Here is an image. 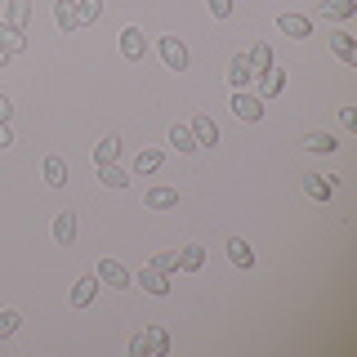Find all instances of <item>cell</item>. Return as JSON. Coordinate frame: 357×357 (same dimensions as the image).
I'll use <instances>...</instances> for the list:
<instances>
[{"label":"cell","mask_w":357,"mask_h":357,"mask_svg":"<svg viewBox=\"0 0 357 357\" xmlns=\"http://www.w3.org/2000/svg\"><path fill=\"white\" fill-rule=\"evenodd\" d=\"M139 286L148 290V295H156V299H161V295H170V277H165L161 268H152V264H143V273H139Z\"/></svg>","instance_id":"3"},{"label":"cell","mask_w":357,"mask_h":357,"mask_svg":"<svg viewBox=\"0 0 357 357\" xmlns=\"http://www.w3.org/2000/svg\"><path fill=\"white\" fill-rule=\"evenodd\" d=\"M304 192H308L312 201H331V197H335V183H331L326 174H308V178H304Z\"/></svg>","instance_id":"17"},{"label":"cell","mask_w":357,"mask_h":357,"mask_svg":"<svg viewBox=\"0 0 357 357\" xmlns=\"http://www.w3.org/2000/svg\"><path fill=\"white\" fill-rule=\"evenodd\" d=\"M206 9H210L215 18H228V14H232V0H206Z\"/></svg>","instance_id":"32"},{"label":"cell","mask_w":357,"mask_h":357,"mask_svg":"<svg viewBox=\"0 0 357 357\" xmlns=\"http://www.w3.org/2000/svg\"><path fill=\"white\" fill-rule=\"evenodd\" d=\"M161 165H165V152H156V148H143L134 156V174H156Z\"/></svg>","instance_id":"15"},{"label":"cell","mask_w":357,"mask_h":357,"mask_svg":"<svg viewBox=\"0 0 357 357\" xmlns=\"http://www.w3.org/2000/svg\"><path fill=\"white\" fill-rule=\"evenodd\" d=\"M304 148H308V152H335L340 143H335L331 134H308V139H304Z\"/></svg>","instance_id":"29"},{"label":"cell","mask_w":357,"mask_h":357,"mask_svg":"<svg viewBox=\"0 0 357 357\" xmlns=\"http://www.w3.org/2000/svg\"><path fill=\"white\" fill-rule=\"evenodd\" d=\"M245 59H250L255 76H259V72H268V67H273V50H268L264 40H255V45H250V54H245Z\"/></svg>","instance_id":"25"},{"label":"cell","mask_w":357,"mask_h":357,"mask_svg":"<svg viewBox=\"0 0 357 357\" xmlns=\"http://www.w3.org/2000/svg\"><path fill=\"white\" fill-rule=\"evenodd\" d=\"M143 206H148V210H174L178 206V192H174V188H148Z\"/></svg>","instance_id":"12"},{"label":"cell","mask_w":357,"mask_h":357,"mask_svg":"<svg viewBox=\"0 0 357 357\" xmlns=\"http://www.w3.org/2000/svg\"><path fill=\"white\" fill-rule=\"evenodd\" d=\"M228 259L237 264V268H255V250H250V241H245V237H228Z\"/></svg>","instance_id":"14"},{"label":"cell","mask_w":357,"mask_h":357,"mask_svg":"<svg viewBox=\"0 0 357 357\" xmlns=\"http://www.w3.org/2000/svg\"><path fill=\"white\" fill-rule=\"evenodd\" d=\"M98 282H103V286H130V273H126V264H116V259H103V264H98Z\"/></svg>","instance_id":"6"},{"label":"cell","mask_w":357,"mask_h":357,"mask_svg":"<svg viewBox=\"0 0 357 357\" xmlns=\"http://www.w3.org/2000/svg\"><path fill=\"white\" fill-rule=\"evenodd\" d=\"M357 14V0H321V18L331 22H349Z\"/></svg>","instance_id":"9"},{"label":"cell","mask_w":357,"mask_h":357,"mask_svg":"<svg viewBox=\"0 0 357 357\" xmlns=\"http://www.w3.org/2000/svg\"><path fill=\"white\" fill-rule=\"evenodd\" d=\"M98 286H103V282H98V273H94V277H81V282L72 286V308H85V304H94Z\"/></svg>","instance_id":"7"},{"label":"cell","mask_w":357,"mask_h":357,"mask_svg":"<svg viewBox=\"0 0 357 357\" xmlns=\"http://www.w3.org/2000/svg\"><path fill=\"white\" fill-rule=\"evenodd\" d=\"M130 357H148V335H134L130 340Z\"/></svg>","instance_id":"33"},{"label":"cell","mask_w":357,"mask_h":357,"mask_svg":"<svg viewBox=\"0 0 357 357\" xmlns=\"http://www.w3.org/2000/svg\"><path fill=\"white\" fill-rule=\"evenodd\" d=\"M116 156H121V139H112V134H107L103 143H94V161L98 165H112Z\"/></svg>","instance_id":"27"},{"label":"cell","mask_w":357,"mask_h":357,"mask_svg":"<svg viewBox=\"0 0 357 357\" xmlns=\"http://www.w3.org/2000/svg\"><path fill=\"white\" fill-rule=\"evenodd\" d=\"M161 59H165V67H170V72H183V67H188L183 40H178V36H161Z\"/></svg>","instance_id":"2"},{"label":"cell","mask_w":357,"mask_h":357,"mask_svg":"<svg viewBox=\"0 0 357 357\" xmlns=\"http://www.w3.org/2000/svg\"><path fill=\"white\" fill-rule=\"evenodd\" d=\"M27 18H31V0H9V9H5V22L9 27H27Z\"/></svg>","instance_id":"22"},{"label":"cell","mask_w":357,"mask_h":357,"mask_svg":"<svg viewBox=\"0 0 357 357\" xmlns=\"http://www.w3.org/2000/svg\"><path fill=\"white\" fill-rule=\"evenodd\" d=\"M232 112H237L241 121H259V116H264V98H259V94H245V89H237V94H232Z\"/></svg>","instance_id":"1"},{"label":"cell","mask_w":357,"mask_h":357,"mask_svg":"<svg viewBox=\"0 0 357 357\" xmlns=\"http://www.w3.org/2000/svg\"><path fill=\"white\" fill-rule=\"evenodd\" d=\"M286 89V72L282 67H268V72H259V98H273Z\"/></svg>","instance_id":"10"},{"label":"cell","mask_w":357,"mask_h":357,"mask_svg":"<svg viewBox=\"0 0 357 357\" xmlns=\"http://www.w3.org/2000/svg\"><path fill=\"white\" fill-rule=\"evenodd\" d=\"M277 27H282L286 36H295V40H304V36H312V22H308L304 14H282V18H277Z\"/></svg>","instance_id":"11"},{"label":"cell","mask_w":357,"mask_h":357,"mask_svg":"<svg viewBox=\"0 0 357 357\" xmlns=\"http://www.w3.org/2000/svg\"><path fill=\"white\" fill-rule=\"evenodd\" d=\"M228 81H232V89H245L255 81V67H250V59L245 54H232V63H228Z\"/></svg>","instance_id":"4"},{"label":"cell","mask_w":357,"mask_h":357,"mask_svg":"<svg viewBox=\"0 0 357 357\" xmlns=\"http://www.w3.org/2000/svg\"><path fill=\"white\" fill-rule=\"evenodd\" d=\"M45 183H50V188L67 183V161H63V156H45Z\"/></svg>","instance_id":"21"},{"label":"cell","mask_w":357,"mask_h":357,"mask_svg":"<svg viewBox=\"0 0 357 357\" xmlns=\"http://www.w3.org/2000/svg\"><path fill=\"white\" fill-rule=\"evenodd\" d=\"M0 50H5V54H22V50H27V36H22L18 27H9V22H0Z\"/></svg>","instance_id":"18"},{"label":"cell","mask_w":357,"mask_h":357,"mask_svg":"<svg viewBox=\"0 0 357 357\" xmlns=\"http://www.w3.org/2000/svg\"><path fill=\"white\" fill-rule=\"evenodd\" d=\"M192 134H197L201 148H215V143H219V126L210 116H192Z\"/></svg>","instance_id":"16"},{"label":"cell","mask_w":357,"mask_h":357,"mask_svg":"<svg viewBox=\"0 0 357 357\" xmlns=\"http://www.w3.org/2000/svg\"><path fill=\"white\" fill-rule=\"evenodd\" d=\"M54 241H59V245L76 241V215H72V210H59V215H54Z\"/></svg>","instance_id":"8"},{"label":"cell","mask_w":357,"mask_h":357,"mask_svg":"<svg viewBox=\"0 0 357 357\" xmlns=\"http://www.w3.org/2000/svg\"><path fill=\"white\" fill-rule=\"evenodd\" d=\"M9 143H14L9 139V126H0V148H9Z\"/></svg>","instance_id":"36"},{"label":"cell","mask_w":357,"mask_h":357,"mask_svg":"<svg viewBox=\"0 0 357 357\" xmlns=\"http://www.w3.org/2000/svg\"><path fill=\"white\" fill-rule=\"evenodd\" d=\"M143 335H148V357H165V353H170V335H165L161 326H148Z\"/></svg>","instance_id":"24"},{"label":"cell","mask_w":357,"mask_h":357,"mask_svg":"<svg viewBox=\"0 0 357 357\" xmlns=\"http://www.w3.org/2000/svg\"><path fill=\"white\" fill-rule=\"evenodd\" d=\"M98 14H103V0H76V18L81 22H94Z\"/></svg>","instance_id":"28"},{"label":"cell","mask_w":357,"mask_h":357,"mask_svg":"<svg viewBox=\"0 0 357 357\" xmlns=\"http://www.w3.org/2000/svg\"><path fill=\"white\" fill-rule=\"evenodd\" d=\"M170 143L178 152H197L201 143H197V134H192V126H170Z\"/></svg>","instance_id":"23"},{"label":"cell","mask_w":357,"mask_h":357,"mask_svg":"<svg viewBox=\"0 0 357 357\" xmlns=\"http://www.w3.org/2000/svg\"><path fill=\"white\" fill-rule=\"evenodd\" d=\"M201 264H206V250H201V245H183V250H178V273H201Z\"/></svg>","instance_id":"19"},{"label":"cell","mask_w":357,"mask_h":357,"mask_svg":"<svg viewBox=\"0 0 357 357\" xmlns=\"http://www.w3.org/2000/svg\"><path fill=\"white\" fill-rule=\"evenodd\" d=\"M18 321H22V317H18L14 308H5V312H0V340H5V335H14V331H18Z\"/></svg>","instance_id":"31"},{"label":"cell","mask_w":357,"mask_h":357,"mask_svg":"<svg viewBox=\"0 0 357 357\" xmlns=\"http://www.w3.org/2000/svg\"><path fill=\"white\" fill-rule=\"evenodd\" d=\"M5 63H9V54H5V50H0V67H5Z\"/></svg>","instance_id":"37"},{"label":"cell","mask_w":357,"mask_h":357,"mask_svg":"<svg viewBox=\"0 0 357 357\" xmlns=\"http://www.w3.org/2000/svg\"><path fill=\"white\" fill-rule=\"evenodd\" d=\"M152 268H161L165 277H170V273H178V250H165V255H156V259H152Z\"/></svg>","instance_id":"30"},{"label":"cell","mask_w":357,"mask_h":357,"mask_svg":"<svg viewBox=\"0 0 357 357\" xmlns=\"http://www.w3.org/2000/svg\"><path fill=\"white\" fill-rule=\"evenodd\" d=\"M143 50H148V40H143V31H139V27H126V31H121V54H126L130 63H139V59H143Z\"/></svg>","instance_id":"5"},{"label":"cell","mask_w":357,"mask_h":357,"mask_svg":"<svg viewBox=\"0 0 357 357\" xmlns=\"http://www.w3.org/2000/svg\"><path fill=\"white\" fill-rule=\"evenodd\" d=\"M98 183H103V188H126V183H130V174L121 170L116 161H112V165H98Z\"/></svg>","instance_id":"26"},{"label":"cell","mask_w":357,"mask_h":357,"mask_svg":"<svg viewBox=\"0 0 357 357\" xmlns=\"http://www.w3.org/2000/svg\"><path fill=\"white\" fill-rule=\"evenodd\" d=\"M340 121H344V126L353 130V126H357V112H353V107H340Z\"/></svg>","instance_id":"35"},{"label":"cell","mask_w":357,"mask_h":357,"mask_svg":"<svg viewBox=\"0 0 357 357\" xmlns=\"http://www.w3.org/2000/svg\"><path fill=\"white\" fill-rule=\"evenodd\" d=\"M9 116H14V103H9V98L0 94V126H9Z\"/></svg>","instance_id":"34"},{"label":"cell","mask_w":357,"mask_h":357,"mask_svg":"<svg viewBox=\"0 0 357 357\" xmlns=\"http://www.w3.org/2000/svg\"><path fill=\"white\" fill-rule=\"evenodd\" d=\"M331 50H335V59H344V63H357V45L349 31H335L331 36Z\"/></svg>","instance_id":"20"},{"label":"cell","mask_w":357,"mask_h":357,"mask_svg":"<svg viewBox=\"0 0 357 357\" xmlns=\"http://www.w3.org/2000/svg\"><path fill=\"white\" fill-rule=\"evenodd\" d=\"M54 22H59L63 31L81 27V18H76V0H54Z\"/></svg>","instance_id":"13"}]
</instances>
